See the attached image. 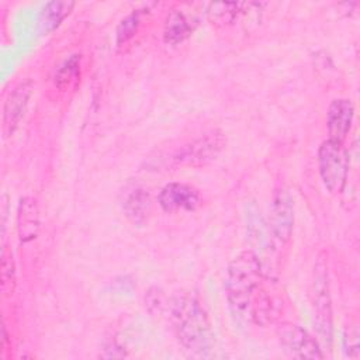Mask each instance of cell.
Here are the masks:
<instances>
[{
  "instance_id": "cell-19",
  "label": "cell",
  "mask_w": 360,
  "mask_h": 360,
  "mask_svg": "<svg viewBox=\"0 0 360 360\" xmlns=\"http://www.w3.org/2000/svg\"><path fill=\"white\" fill-rule=\"evenodd\" d=\"M249 212H250V211H249ZM253 214H255V215H252V212H250V214H249V219H248V224H249L248 228H249L250 238H252L256 243L264 245L263 242L269 240L270 233L266 232V225H264L262 217L257 215V214H259L257 210H255Z\"/></svg>"
},
{
  "instance_id": "cell-12",
  "label": "cell",
  "mask_w": 360,
  "mask_h": 360,
  "mask_svg": "<svg viewBox=\"0 0 360 360\" xmlns=\"http://www.w3.org/2000/svg\"><path fill=\"white\" fill-rule=\"evenodd\" d=\"M124 214L134 225H143L152 214L150 194L143 188L132 190L124 201Z\"/></svg>"
},
{
  "instance_id": "cell-18",
  "label": "cell",
  "mask_w": 360,
  "mask_h": 360,
  "mask_svg": "<svg viewBox=\"0 0 360 360\" xmlns=\"http://www.w3.org/2000/svg\"><path fill=\"white\" fill-rule=\"evenodd\" d=\"M139 25H141V15L138 11H134L128 17H125L117 28V45L121 46L127 44L135 35Z\"/></svg>"
},
{
  "instance_id": "cell-2",
  "label": "cell",
  "mask_w": 360,
  "mask_h": 360,
  "mask_svg": "<svg viewBox=\"0 0 360 360\" xmlns=\"http://www.w3.org/2000/svg\"><path fill=\"white\" fill-rule=\"evenodd\" d=\"M170 318L179 342L191 354L205 357L214 346L210 319L200 300L190 294L173 298Z\"/></svg>"
},
{
  "instance_id": "cell-16",
  "label": "cell",
  "mask_w": 360,
  "mask_h": 360,
  "mask_svg": "<svg viewBox=\"0 0 360 360\" xmlns=\"http://www.w3.org/2000/svg\"><path fill=\"white\" fill-rule=\"evenodd\" d=\"M79 72H80V56L79 55H70L58 68V70L55 73V79H53L55 86L59 90L69 89L77 80Z\"/></svg>"
},
{
  "instance_id": "cell-6",
  "label": "cell",
  "mask_w": 360,
  "mask_h": 360,
  "mask_svg": "<svg viewBox=\"0 0 360 360\" xmlns=\"http://www.w3.org/2000/svg\"><path fill=\"white\" fill-rule=\"evenodd\" d=\"M277 336L281 347L291 357L309 360L323 359L319 342L307 329L295 323H281L277 328Z\"/></svg>"
},
{
  "instance_id": "cell-1",
  "label": "cell",
  "mask_w": 360,
  "mask_h": 360,
  "mask_svg": "<svg viewBox=\"0 0 360 360\" xmlns=\"http://www.w3.org/2000/svg\"><path fill=\"white\" fill-rule=\"evenodd\" d=\"M225 292L232 315L243 322L266 325L274 316V304L262 287V264L252 250H243L228 266Z\"/></svg>"
},
{
  "instance_id": "cell-17",
  "label": "cell",
  "mask_w": 360,
  "mask_h": 360,
  "mask_svg": "<svg viewBox=\"0 0 360 360\" xmlns=\"http://www.w3.org/2000/svg\"><path fill=\"white\" fill-rule=\"evenodd\" d=\"M1 291L4 295H11L15 290V264L13 255L3 249L1 253Z\"/></svg>"
},
{
  "instance_id": "cell-5",
  "label": "cell",
  "mask_w": 360,
  "mask_h": 360,
  "mask_svg": "<svg viewBox=\"0 0 360 360\" xmlns=\"http://www.w3.org/2000/svg\"><path fill=\"white\" fill-rule=\"evenodd\" d=\"M318 167L326 190L330 194L342 193L349 176V158L343 145L330 139L322 142L318 149Z\"/></svg>"
},
{
  "instance_id": "cell-15",
  "label": "cell",
  "mask_w": 360,
  "mask_h": 360,
  "mask_svg": "<svg viewBox=\"0 0 360 360\" xmlns=\"http://www.w3.org/2000/svg\"><path fill=\"white\" fill-rule=\"evenodd\" d=\"M242 3H211L207 10L210 21L215 25L232 24L242 13Z\"/></svg>"
},
{
  "instance_id": "cell-3",
  "label": "cell",
  "mask_w": 360,
  "mask_h": 360,
  "mask_svg": "<svg viewBox=\"0 0 360 360\" xmlns=\"http://www.w3.org/2000/svg\"><path fill=\"white\" fill-rule=\"evenodd\" d=\"M312 309L314 322L322 342L330 347L333 322H332V304L329 294L328 281V266L325 257L321 255L314 266V281H312Z\"/></svg>"
},
{
  "instance_id": "cell-4",
  "label": "cell",
  "mask_w": 360,
  "mask_h": 360,
  "mask_svg": "<svg viewBox=\"0 0 360 360\" xmlns=\"http://www.w3.org/2000/svg\"><path fill=\"white\" fill-rule=\"evenodd\" d=\"M225 135L218 131H210L187 145L181 146L170 158L174 167H201L215 160L225 148Z\"/></svg>"
},
{
  "instance_id": "cell-11",
  "label": "cell",
  "mask_w": 360,
  "mask_h": 360,
  "mask_svg": "<svg viewBox=\"0 0 360 360\" xmlns=\"http://www.w3.org/2000/svg\"><path fill=\"white\" fill-rule=\"evenodd\" d=\"M17 232L22 243L37 238L39 232V210L32 197H22L17 210Z\"/></svg>"
},
{
  "instance_id": "cell-20",
  "label": "cell",
  "mask_w": 360,
  "mask_h": 360,
  "mask_svg": "<svg viewBox=\"0 0 360 360\" xmlns=\"http://www.w3.org/2000/svg\"><path fill=\"white\" fill-rule=\"evenodd\" d=\"M357 336L359 335H357L356 329H352V330H349V333L345 335V349H346V352L350 357H352V350H354L356 354L359 352V339H357Z\"/></svg>"
},
{
  "instance_id": "cell-14",
  "label": "cell",
  "mask_w": 360,
  "mask_h": 360,
  "mask_svg": "<svg viewBox=\"0 0 360 360\" xmlns=\"http://www.w3.org/2000/svg\"><path fill=\"white\" fill-rule=\"evenodd\" d=\"M191 31H193V27L190 24V20L186 17V14L183 11L174 10L166 18L163 38L167 44L177 45L184 39H187Z\"/></svg>"
},
{
  "instance_id": "cell-8",
  "label": "cell",
  "mask_w": 360,
  "mask_h": 360,
  "mask_svg": "<svg viewBox=\"0 0 360 360\" xmlns=\"http://www.w3.org/2000/svg\"><path fill=\"white\" fill-rule=\"evenodd\" d=\"M34 90V83L31 79H25L20 82L14 89L8 93L4 107H3V132L6 136H10L20 121L22 120L25 110L28 107L31 94Z\"/></svg>"
},
{
  "instance_id": "cell-9",
  "label": "cell",
  "mask_w": 360,
  "mask_h": 360,
  "mask_svg": "<svg viewBox=\"0 0 360 360\" xmlns=\"http://www.w3.org/2000/svg\"><path fill=\"white\" fill-rule=\"evenodd\" d=\"M158 202L166 212L195 211L201 202V195L190 184L169 183L160 190Z\"/></svg>"
},
{
  "instance_id": "cell-10",
  "label": "cell",
  "mask_w": 360,
  "mask_h": 360,
  "mask_svg": "<svg viewBox=\"0 0 360 360\" xmlns=\"http://www.w3.org/2000/svg\"><path fill=\"white\" fill-rule=\"evenodd\" d=\"M354 117V105L349 98H336L326 112V127L329 139L343 145L347 138Z\"/></svg>"
},
{
  "instance_id": "cell-7",
  "label": "cell",
  "mask_w": 360,
  "mask_h": 360,
  "mask_svg": "<svg viewBox=\"0 0 360 360\" xmlns=\"http://www.w3.org/2000/svg\"><path fill=\"white\" fill-rule=\"evenodd\" d=\"M294 226V202L287 188L274 190L270 202L269 233L278 243H287Z\"/></svg>"
},
{
  "instance_id": "cell-13",
  "label": "cell",
  "mask_w": 360,
  "mask_h": 360,
  "mask_svg": "<svg viewBox=\"0 0 360 360\" xmlns=\"http://www.w3.org/2000/svg\"><path fill=\"white\" fill-rule=\"evenodd\" d=\"M75 7L73 1H49L46 3L39 13V20H38V25H39V31L42 34H48L51 31H53L72 11V8Z\"/></svg>"
}]
</instances>
